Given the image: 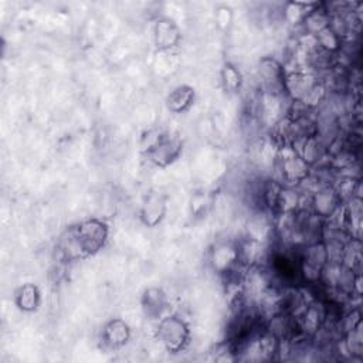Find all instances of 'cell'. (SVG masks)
I'll return each mask as SVG.
<instances>
[{"label":"cell","mask_w":363,"mask_h":363,"mask_svg":"<svg viewBox=\"0 0 363 363\" xmlns=\"http://www.w3.org/2000/svg\"><path fill=\"white\" fill-rule=\"evenodd\" d=\"M316 45L319 50L328 52V54H336L342 48V38L328 26L323 30H320L316 35Z\"/></svg>","instance_id":"12"},{"label":"cell","mask_w":363,"mask_h":363,"mask_svg":"<svg viewBox=\"0 0 363 363\" xmlns=\"http://www.w3.org/2000/svg\"><path fill=\"white\" fill-rule=\"evenodd\" d=\"M74 231L85 257L102 250L108 240V225L96 218L79 223L74 227Z\"/></svg>","instance_id":"2"},{"label":"cell","mask_w":363,"mask_h":363,"mask_svg":"<svg viewBox=\"0 0 363 363\" xmlns=\"http://www.w3.org/2000/svg\"><path fill=\"white\" fill-rule=\"evenodd\" d=\"M182 152V142L170 135L159 133L147 145L146 155L157 166H167L172 163Z\"/></svg>","instance_id":"4"},{"label":"cell","mask_w":363,"mask_h":363,"mask_svg":"<svg viewBox=\"0 0 363 363\" xmlns=\"http://www.w3.org/2000/svg\"><path fill=\"white\" fill-rule=\"evenodd\" d=\"M130 336V329L128 323L122 319L109 320L102 330V342L109 349H118L123 346Z\"/></svg>","instance_id":"8"},{"label":"cell","mask_w":363,"mask_h":363,"mask_svg":"<svg viewBox=\"0 0 363 363\" xmlns=\"http://www.w3.org/2000/svg\"><path fill=\"white\" fill-rule=\"evenodd\" d=\"M143 305L149 315L157 316L166 308V296L159 288H150L145 292Z\"/></svg>","instance_id":"13"},{"label":"cell","mask_w":363,"mask_h":363,"mask_svg":"<svg viewBox=\"0 0 363 363\" xmlns=\"http://www.w3.org/2000/svg\"><path fill=\"white\" fill-rule=\"evenodd\" d=\"M210 262L216 272L221 275H230L240 265V254H238V242L223 241L216 244L211 250Z\"/></svg>","instance_id":"6"},{"label":"cell","mask_w":363,"mask_h":363,"mask_svg":"<svg viewBox=\"0 0 363 363\" xmlns=\"http://www.w3.org/2000/svg\"><path fill=\"white\" fill-rule=\"evenodd\" d=\"M166 214V197L157 191L149 193L140 208V218L147 227H156Z\"/></svg>","instance_id":"7"},{"label":"cell","mask_w":363,"mask_h":363,"mask_svg":"<svg viewBox=\"0 0 363 363\" xmlns=\"http://www.w3.org/2000/svg\"><path fill=\"white\" fill-rule=\"evenodd\" d=\"M342 204L343 200L333 184L322 186L309 196V210L323 221L332 218Z\"/></svg>","instance_id":"3"},{"label":"cell","mask_w":363,"mask_h":363,"mask_svg":"<svg viewBox=\"0 0 363 363\" xmlns=\"http://www.w3.org/2000/svg\"><path fill=\"white\" fill-rule=\"evenodd\" d=\"M258 74L262 84V91L271 95H285L284 79L286 69L285 67L272 57H265L259 61Z\"/></svg>","instance_id":"5"},{"label":"cell","mask_w":363,"mask_h":363,"mask_svg":"<svg viewBox=\"0 0 363 363\" xmlns=\"http://www.w3.org/2000/svg\"><path fill=\"white\" fill-rule=\"evenodd\" d=\"M157 337L162 345L172 353L180 352L189 343L190 330L186 322L176 316H164L157 325Z\"/></svg>","instance_id":"1"},{"label":"cell","mask_w":363,"mask_h":363,"mask_svg":"<svg viewBox=\"0 0 363 363\" xmlns=\"http://www.w3.org/2000/svg\"><path fill=\"white\" fill-rule=\"evenodd\" d=\"M179 30L169 18H160L155 24V43L160 50H169L179 41Z\"/></svg>","instance_id":"9"},{"label":"cell","mask_w":363,"mask_h":363,"mask_svg":"<svg viewBox=\"0 0 363 363\" xmlns=\"http://www.w3.org/2000/svg\"><path fill=\"white\" fill-rule=\"evenodd\" d=\"M221 82H223V86L227 92L234 94V92L240 91L241 84H242V78H241L240 71L233 64L227 62L221 69Z\"/></svg>","instance_id":"14"},{"label":"cell","mask_w":363,"mask_h":363,"mask_svg":"<svg viewBox=\"0 0 363 363\" xmlns=\"http://www.w3.org/2000/svg\"><path fill=\"white\" fill-rule=\"evenodd\" d=\"M193 102H194V89L189 85H179L167 96V108L174 113L184 112L193 105Z\"/></svg>","instance_id":"10"},{"label":"cell","mask_w":363,"mask_h":363,"mask_svg":"<svg viewBox=\"0 0 363 363\" xmlns=\"http://www.w3.org/2000/svg\"><path fill=\"white\" fill-rule=\"evenodd\" d=\"M40 302V294L37 286L31 284H26L18 288L16 292V303L21 311L31 312L38 306Z\"/></svg>","instance_id":"11"}]
</instances>
